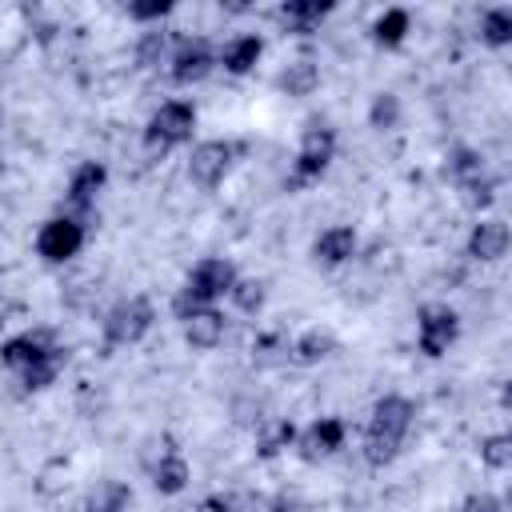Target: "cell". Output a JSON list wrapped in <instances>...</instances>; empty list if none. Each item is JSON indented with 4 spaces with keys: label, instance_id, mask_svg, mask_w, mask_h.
<instances>
[{
    "label": "cell",
    "instance_id": "cell-2",
    "mask_svg": "<svg viewBox=\"0 0 512 512\" xmlns=\"http://www.w3.org/2000/svg\"><path fill=\"white\" fill-rule=\"evenodd\" d=\"M232 284H236L232 260H224V256L196 260L192 272H188V280H184V288L172 296V316L176 320H188L200 308H216V300H224L232 292Z\"/></svg>",
    "mask_w": 512,
    "mask_h": 512
},
{
    "label": "cell",
    "instance_id": "cell-27",
    "mask_svg": "<svg viewBox=\"0 0 512 512\" xmlns=\"http://www.w3.org/2000/svg\"><path fill=\"white\" fill-rule=\"evenodd\" d=\"M64 360H68V352H56V356H48V360H36L32 368L16 372V376H20V384H24V392H44L48 384H56V376H60Z\"/></svg>",
    "mask_w": 512,
    "mask_h": 512
},
{
    "label": "cell",
    "instance_id": "cell-9",
    "mask_svg": "<svg viewBox=\"0 0 512 512\" xmlns=\"http://www.w3.org/2000/svg\"><path fill=\"white\" fill-rule=\"evenodd\" d=\"M56 352H64V348H60V340H56L52 328H24V332H16V336H8V340L0 344V360H4L12 372H24V368H32L36 360H48V356H56Z\"/></svg>",
    "mask_w": 512,
    "mask_h": 512
},
{
    "label": "cell",
    "instance_id": "cell-15",
    "mask_svg": "<svg viewBox=\"0 0 512 512\" xmlns=\"http://www.w3.org/2000/svg\"><path fill=\"white\" fill-rule=\"evenodd\" d=\"M104 184H108V168H104L100 160H84V164L68 176V192H64V200L80 212V220H84V212L96 204V196L104 192Z\"/></svg>",
    "mask_w": 512,
    "mask_h": 512
},
{
    "label": "cell",
    "instance_id": "cell-33",
    "mask_svg": "<svg viewBox=\"0 0 512 512\" xmlns=\"http://www.w3.org/2000/svg\"><path fill=\"white\" fill-rule=\"evenodd\" d=\"M496 188H500L496 176H480V180L464 184L460 192H464V204H468V208H488V204L496 200Z\"/></svg>",
    "mask_w": 512,
    "mask_h": 512
},
{
    "label": "cell",
    "instance_id": "cell-13",
    "mask_svg": "<svg viewBox=\"0 0 512 512\" xmlns=\"http://www.w3.org/2000/svg\"><path fill=\"white\" fill-rule=\"evenodd\" d=\"M356 248H360L356 228H352V224H332V228H324V232L312 240V260H316L320 268H340V264H348V260L356 256Z\"/></svg>",
    "mask_w": 512,
    "mask_h": 512
},
{
    "label": "cell",
    "instance_id": "cell-6",
    "mask_svg": "<svg viewBox=\"0 0 512 512\" xmlns=\"http://www.w3.org/2000/svg\"><path fill=\"white\" fill-rule=\"evenodd\" d=\"M84 240H88V228L80 216H52L36 232V252L48 264H68L72 256H80Z\"/></svg>",
    "mask_w": 512,
    "mask_h": 512
},
{
    "label": "cell",
    "instance_id": "cell-34",
    "mask_svg": "<svg viewBox=\"0 0 512 512\" xmlns=\"http://www.w3.org/2000/svg\"><path fill=\"white\" fill-rule=\"evenodd\" d=\"M456 512H504V508H500V500L492 492H472Z\"/></svg>",
    "mask_w": 512,
    "mask_h": 512
},
{
    "label": "cell",
    "instance_id": "cell-36",
    "mask_svg": "<svg viewBox=\"0 0 512 512\" xmlns=\"http://www.w3.org/2000/svg\"><path fill=\"white\" fill-rule=\"evenodd\" d=\"M8 312H12V304H8V300H4V296H0V328H4V324H8Z\"/></svg>",
    "mask_w": 512,
    "mask_h": 512
},
{
    "label": "cell",
    "instance_id": "cell-26",
    "mask_svg": "<svg viewBox=\"0 0 512 512\" xmlns=\"http://www.w3.org/2000/svg\"><path fill=\"white\" fill-rule=\"evenodd\" d=\"M448 176H452V184H456V188H464V184H472V180L488 176L484 152H476V148H456V152L448 156Z\"/></svg>",
    "mask_w": 512,
    "mask_h": 512
},
{
    "label": "cell",
    "instance_id": "cell-7",
    "mask_svg": "<svg viewBox=\"0 0 512 512\" xmlns=\"http://www.w3.org/2000/svg\"><path fill=\"white\" fill-rule=\"evenodd\" d=\"M236 156H240V144H232V140H200V144L192 148V156H188V180H192L196 188L212 192V188L224 184V176L232 172Z\"/></svg>",
    "mask_w": 512,
    "mask_h": 512
},
{
    "label": "cell",
    "instance_id": "cell-18",
    "mask_svg": "<svg viewBox=\"0 0 512 512\" xmlns=\"http://www.w3.org/2000/svg\"><path fill=\"white\" fill-rule=\"evenodd\" d=\"M332 352H336V336H332L328 328H308V332H300V336L288 344V360L300 364V368H312V364L328 360Z\"/></svg>",
    "mask_w": 512,
    "mask_h": 512
},
{
    "label": "cell",
    "instance_id": "cell-10",
    "mask_svg": "<svg viewBox=\"0 0 512 512\" xmlns=\"http://www.w3.org/2000/svg\"><path fill=\"white\" fill-rule=\"evenodd\" d=\"M212 68H216V52H212V44L204 36L180 40L172 48V56H168V72H172L176 84H200Z\"/></svg>",
    "mask_w": 512,
    "mask_h": 512
},
{
    "label": "cell",
    "instance_id": "cell-35",
    "mask_svg": "<svg viewBox=\"0 0 512 512\" xmlns=\"http://www.w3.org/2000/svg\"><path fill=\"white\" fill-rule=\"evenodd\" d=\"M260 512H296V500L288 492H276V496H260Z\"/></svg>",
    "mask_w": 512,
    "mask_h": 512
},
{
    "label": "cell",
    "instance_id": "cell-12",
    "mask_svg": "<svg viewBox=\"0 0 512 512\" xmlns=\"http://www.w3.org/2000/svg\"><path fill=\"white\" fill-rule=\"evenodd\" d=\"M148 476H152V488H156L160 496H180V492L188 488V480H192V468H188V460L180 456V448H176L172 440H164V448L148 460Z\"/></svg>",
    "mask_w": 512,
    "mask_h": 512
},
{
    "label": "cell",
    "instance_id": "cell-31",
    "mask_svg": "<svg viewBox=\"0 0 512 512\" xmlns=\"http://www.w3.org/2000/svg\"><path fill=\"white\" fill-rule=\"evenodd\" d=\"M480 460L492 468V472H504L512 468V436L508 432H492L480 440Z\"/></svg>",
    "mask_w": 512,
    "mask_h": 512
},
{
    "label": "cell",
    "instance_id": "cell-25",
    "mask_svg": "<svg viewBox=\"0 0 512 512\" xmlns=\"http://www.w3.org/2000/svg\"><path fill=\"white\" fill-rule=\"evenodd\" d=\"M480 40H484L488 48L512 44V8H508V4H496V8H488V12L480 16Z\"/></svg>",
    "mask_w": 512,
    "mask_h": 512
},
{
    "label": "cell",
    "instance_id": "cell-32",
    "mask_svg": "<svg viewBox=\"0 0 512 512\" xmlns=\"http://www.w3.org/2000/svg\"><path fill=\"white\" fill-rule=\"evenodd\" d=\"M172 8H176L172 0H132V4H128V16H132L136 24L156 28V24H160V20H164Z\"/></svg>",
    "mask_w": 512,
    "mask_h": 512
},
{
    "label": "cell",
    "instance_id": "cell-21",
    "mask_svg": "<svg viewBox=\"0 0 512 512\" xmlns=\"http://www.w3.org/2000/svg\"><path fill=\"white\" fill-rule=\"evenodd\" d=\"M168 56H172V32L168 28L156 24V28L140 32V40H136V68L152 72V68L168 64Z\"/></svg>",
    "mask_w": 512,
    "mask_h": 512
},
{
    "label": "cell",
    "instance_id": "cell-14",
    "mask_svg": "<svg viewBox=\"0 0 512 512\" xmlns=\"http://www.w3.org/2000/svg\"><path fill=\"white\" fill-rule=\"evenodd\" d=\"M508 244H512V232H508V224H504L500 216H484V220H476L472 232H468V256L480 260V264L500 260V256L508 252Z\"/></svg>",
    "mask_w": 512,
    "mask_h": 512
},
{
    "label": "cell",
    "instance_id": "cell-30",
    "mask_svg": "<svg viewBox=\"0 0 512 512\" xmlns=\"http://www.w3.org/2000/svg\"><path fill=\"white\" fill-rule=\"evenodd\" d=\"M232 304L240 308V312H248V316H256L260 308H264V300H268V292H264V280H252V276H236V284H232Z\"/></svg>",
    "mask_w": 512,
    "mask_h": 512
},
{
    "label": "cell",
    "instance_id": "cell-5",
    "mask_svg": "<svg viewBox=\"0 0 512 512\" xmlns=\"http://www.w3.org/2000/svg\"><path fill=\"white\" fill-rule=\"evenodd\" d=\"M332 160H336V132H332L328 124H312V128H304L300 148H296V156H292L288 192H300V188L316 184V180L328 172Z\"/></svg>",
    "mask_w": 512,
    "mask_h": 512
},
{
    "label": "cell",
    "instance_id": "cell-20",
    "mask_svg": "<svg viewBox=\"0 0 512 512\" xmlns=\"http://www.w3.org/2000/svg\"><path fill=\"white\" fill-rule=\"evenodd\" d=\"M128 504H132V488H128L124 480H100V484L80 500L76 512H124Z\"/></svg>",
    "mask_w": 512,
    "mask_h": 512
},
{
    "label": "cell",
    "instance_id": "cell-3",
    "mask_svg": "<svg viewBox=\"0 0 512 512\" xmlns=\"http://www.w3.org/2000/svg\"><path fill=\"white\" fill-rule=\"evenodd\" d=\"M192 128H196V108L188 100H164L144 124V152L148 156H164V152L188 144Z\"/></svg>",
    "mask_w": 512,
    "mask_h": 512
},
{
    "label": "cell",
    "instance_id": "cell-28",
    "mask_svg": "<svg viewBox=\"0 0 512 512\" xmlns=\"http://www.w3.org/2000/svg\"><path fill=\"white\" fill-rule=\"evenodd\" d=\"M200 508L204 512H260V492H244V488H236V492H212V496H204Z\"/></svg>",
    "mask_w": 512,
    "mask_h": 512
},
{
    "label": "cell",
    "instance_id": "cell-19",
    "mask_svg": "<svg viewBox=\"0 0 512 512\" xmlns=\"http://www.w3.org/2000/svg\"><path fill=\"white\" fill-rule=\"evenodd\" d=\"M328 12H332V4H328V0H284L276 16H280L284 32L304 36V32H312Z\"/></svg>",
    "mask_w": 512,
    "mask_h": 512
},
{
    "label": "cell",
    "instance_id": "cell-17",
    "mask_svg": "<svg viewBox=\"0 0 512 512\" xmlns=\"http://www.w3.org/2000/svg\"><path fill=\"white\" fill-rule=\"evenodd\" d=\"M180 324H184V340H188V348H196V352H212V348H220L224 328H228V320H224L220 308H200V312H192V316L180 320Z\"/></svg>",
    "mask_w": 512,
    "mask_h": 512
},
{
    "label": "cell",
    "instance_id": "cell-4",
    "mask_svg": "<svg viewBox=\"0 0 512 512\" xmlns=\"http://www.w3.org/2000/svg\"><path fill=\"white\" fill-rule=\"evenodd\" d=\"M156 324V308L148 296H124L120 304H112L100 320V332H104V344L108 348H132L140 344Z\"/></svg>",
    "mask_w": 512,
    "mask_h": 512
},
{
    "label": "cell",
    "instance_id": "cell-22",
    "mask_svg": "<svg viewBox=\"0 0 512 512\" xmlns=\"http://www.w3.org/2000/svg\"><path fill=\"white\" fill-rule=\"evenodd\" d=\"M316 84H320V68H316L312 60H292V64H284V72L276 76V88H280L284 96H312Z\"/></svg>",
    "mask_w": 512,
    "mask_h": 512
},
{
    "label": "cell",
    "instance_id": "cell-24",
    "mask_svg": "<svg viewBox=\"0 0 512 512\" xmlns=\"http://www.w3.org/2000/svg\"><path fill=\"white\" fill-rule=\"evenodd\" d=\"M296 444V424L292 420H276L272 428H260L256 432V456L260 460H276L280 452H288Z\"/></svg>",
    "mask_w": 512,
    "mask_h": 512
},
{
    "label": "cell",
    "instance_id": "cell-8",
    "mask_svg": "<svg viewBox=\"0 0 512 512\" xmlns=\"http://www.w3.org/2000/svg\"><path fill=\"white\" fill-rule=\"evenodd\" d=\"M456 336H460V316H456V308H448V304H424L420 312H416V344H420V352L424 356H432V360H440L452 344H456Z\"/></svg>",
    "mask_w": 512,
    "mask_h": 512
},
{
    "label": "cell",
    "instance_id": "cell-29",
    "mask_svg": "<svg viewBox=\"0 0 512 512\" xmlns=\"http://www.w3.org/2000/svg\"><path fill=\"white\" fill-rule=\"evenodd\" d=\"M368 124L376 132H392L400 124V96L396 92H376L368 104Z\"/></svg>",
    "mask_w": 512,
    "mask_h": 512
},
{
    "label": "cell",
    "instance_id": "cell-1",
    "mask_svg": "<svg viewBox=\"0 0 512 512\" xmlns=\"http://www.w3.org/2000/svg\"><path fill=\"white\" fill-rule=\"evenodd\" d=\"M416 424V404L400 392H388L372 404V416H368V428H364V460L372 468H384L400 456L408 432Z\"/></svg>",
    "mask_w": 512,
    "mask_h": 512
},
{
    "label": "cell",
    "instance_id": "cell-11",
    "mask_svg": "<svg viewBox=\"0 0 512 512\" xmlns=\"http://www.w3.org/2000/svg\"><path fill=\"white\" fill-rule=\"evenodd\" d=\"M344 440H348V424L340 416H320L304 432H296V452L300 460H324V456H336Z\"/></svg>",
    "mask_w": 512,
    "mask_h": 512
},
{
    "label": "cell",
    "instance_id": "cell-16",
    "mask_svg": "<svg viewBox=\"0 0 512 512\" xmlns=\"http://www.w3.org/2000/svg\"><path fill=\"white\" fill-rule=\"evenodd\" d=\"M260 56H264V36L240 32V36H232V40L216 52V64H220L228 76H248V72L260 64Z\"/></svg>",
    "mask_w": 512,
    "mask_h": 512
},
{
    "label": "cell",
    "instance_id": "cell-23",
    "mask_svg": "<svg viewBox=\"0 0 512 512\" xmlns=\"http://www.w3.org/2000/svg\"><path fill=\"white\" fill-rule=\"evenodd\" d=\"M408 28H412L408 8H384V12L376 16V24H372V40H376L380 48H400L404 36H408Z\"/></svg>",
    "mask_w": 512,
    "mask_h": 512
}]
</instances>
